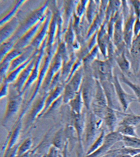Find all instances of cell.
Segmentation results:
<instances>
[{
	"instance_id": "3957f363",
	"label": "cell",
	"mask_w": 140,
	"mask_h": 157,
	"mask_svg": "<svg viewBox=\"0 0 140 157\" xmlns=\"http://www.w3.org/2000/svg\"><path fill=\"white\" fill-rule=\"evenodd\" d=\"M99 81L105 92L108 107L116 111L123 112L113 82L107 80Z\"/></svg>"
},
{
	"instance_id": "8992f818",
	"label": "cell",
	"mask_w": 140,
	"mask_h": 157,
	"mask_svg": "<svg viewBox=\"0 0 140 157\" xmlns=\"http://www.w3.org/2000/svg\"><path fill=\"white\" fill-rule=\"evenodd\" d=\"M97 68L99 73V81L107 80L113 82L114 75L113 72V66L109 59L106 60L97 61Z\"/></svg>"
},
{
	"instance_id": "52a82bcc",
	"label": "cell",
	"mask_w": 140,
	"mask_h": 157,
	"mask_svg": "<svg viewBox=\"0 0 140 157\" xmlns=\"http://www.w3.org/2000/svg\"><path fill=\"white\" fill-rule=\"evenodd\" d=\"M136 17L134 12L130 14V17L125 23L124 28V42L129 50L131 48L134 38V26Z\"/></svg>"
},
{
	"instance_id": "603a6c76",
	"label": "cell",
	"mask_w": 140,
	"mask_h": 157,
	"mask_svg": "<svg viewBox=\"0 0 140 157\" xmlns=\"http://www.w3.org/2000/svg\"><path fill=\"white\" fill-rule=\"evenodd\" d=\"M32 144V141L31 139L30 138L27 139L18 147L17 155L21 156L28 152L31 148Z\"/></svg>"
},
{
	"instance_id": "f1b7e54d",
	"label": "cell",
	"mask_w": 140,
	"mask_h": 157,
	"mask_svg": "<svg viewBox=\"0 0 140 157\" xmlns=\"http://www.w3.org/2000/svg\"><path fill=\"white\" fill-rule=\"evenodd\" d=\"M117 157H133V156H132L129 155H124L120 156H118Z\"/></svg>"
},
{
	"instance_id": "7402d4cb",
	"label": "cell",
	"mask_w": 140,
	"mask_h": 157,
	"mask_svg": "<svg viewBox=\"0 0 140 157\" xmlns=\"http://www.w3.org/2000/svg\"><path fill=\"white\" fill-rule=\"evenodd\" d=\"M130 51L134 57L140 58V34L134 39Z\"/></svg>"
},
{
	"instance_id": "ffe728a7",
	"label": "cell",
	"mask_w": 140,
	"mask_h": 157,
	"mask_svg": "<svg viewBox=\"0 0 140 157\" xmlns=\"http://www.w3.org/2000/svg\"><path fill=\"white\" fill-rule=\"evenodd\" d=\"M19 101L16 100L10 101L7 105L6 118H9L16 113L19 110Z\"/></svg>"
},
{
	"instance_id": "277c9868",
	"label": "cell",
	"mask_w": 140,
	"mask_h": 157,
	"mask_svg": "<svg viewBox=\"0 0 140 157\" xmlns=\"http://www.w3.org/2000/svg\"><path fill=\"white\" fill-rule=\"evenodd\" d=\"M93 112L96 115H100L104 113L108 107V102L105 92L100 81H96V92L92 104Z\"/></svg>"
},
{
	"instance_id": "ac0fdd59",
	"label": "cell",
	"mask_w": 140,
	"mask_h": 157,
	"mask_svg": "<svg viewBox=\"0 0 140 157\" xmlns=\"http://www.w3.org/2000/svg\"><path fill=\"white\" fill-rule=\"evenodd\" d=\"M106 135V134L105 129L103 128L100 136L97 138L93 145L90 147L89 149H88V152H87V155L92 154L102 145L104 143Z\"/></svg>"
},
{
	"instance_id": "5bb4252c",
	"label": "cell",
	"mask_w": 140,
	"mask_h": 157,
	"mask_svg": "<svg viewBox=\"0 0 140 157\" xmlns=\"http://www.w3.org/2000/svg\"><path fill=\"white\" fill-rule=\"evenodd\" d=\"M46 99V97H44L38 101L36 104L34 105L29 115V118L30 121H34L36 117L38 116L39 117L40 115L44 109Z\"/></svg>"
},
{
	"instance_id": "9a60e30c",
	"label": "cell",
	"mask_w": 140,
	"mask_h": 157,
	"mask_svg": "<svg viewBox=\"0 0 140 157\" xmlns=\"http://www.w3.org/2000/svg\"><path fill=\"white\" fill-rule=\"evenodd\" d=\"M61 89L60 88H58L56 89L53 93L49 96L46 99L45 101V107H44V109L42 111V112L39 116H41L46 113L47 110H48L49 108L52 105L53 103L56 100L59 98L60 94H61Z\"/></svg>"
},
{
	"instance_id": "cb8c5ba5",
	"label": "cell",
	"mask_w": 140,
	"mask_h": 157,
	"mask_svg": "<svg viewBox=\"0 0 140 157\" xmlns=\"http://www.w3.org/2000/svg\"><path fill=\"white\" fill-rule=\"evenodd\" d=\"M53 143L54 146L55 148H61L62 145V131H59L56 134L54 138Z\"/></svg>"
},
{
	"instance_id": "44dd1931",
	"label": "cell",
	"mask_w": 140,
	"mask_h": 157,
	"mask_svg": "<svg viewBox=\"0 0 140 157\" xmlns=\"http://www.w3.org/2000/svg\"><path fill=\"white\" fill-rule=\"evenodd\" d=\"M20 130L21 125L20 124H19L14 129L13 133L12 134L11 136H10V139L9 142L8 143V148H7V151H8L10 150L11 149L14 147V145L16 143L18 138H19V134H20Z\"/></svg>"
},
{
	"instance_id": "9c48e42d",
	"label": "cell",
	"mask_w": 140,
	"mask_h": 157,
	"mask_svg": "<svg viewBox=\"0 0 140 157\" xmlns=\"http://www.w3.org/2000/svg\"><path fill=\"white\" fill-rule=\"evenodd\" d=\"M125 22L122 13H120L114 25L113 42L115 47L118 48L124 41L123 33Z\"/></svg>"
},
{
	"instance_id": "2e32d148",
	"label": "cell",
	"mask_w": 140,
	"mask_h": 157,
	"mask_svg": "<svg viewBox=\"0 0 140 157\" xmlns=\"http://www.w3.org/2000/svg\"><path fill=\"white\" fill-rule=\"evenodd\" d=\"M122 142L125 147L132 148H140V137L123 136Z\"/></svg>"
},
{
	"instance_id": "30bf717a",
	"label": "cell",
	"mask_w": 140,
	"mask_h": 157,
	"mask_svg": "<svg viewBox=\"0 0 140 157\" xmlns=\"http://www.w3.org/2000/svg\"><path fill=\"white\" fill-rule=\"evenodd\" d=\"M115 60L122 74L129 75L130 74V63L126 57L125 50H118L115 52Z\"/></svg>"
},
{
	"instance_id": "484cf974",
	"label": "cell",
	"mask_w": 140,
	"mask_h": 157,
	"mask_svg": "<svg viewBox=\"0 0 140 157\" xmlns=\"http://www.w3.org/2000/svg\"><path fill=\"white\" fill-rule=\"evenodd\" d=\"M134 39L140 34V18H136L134 26Z\"/></svg>"
},
{
	"instance_id": "4316f807",
	"label": "cell",
	"mask_w": 140,
	"mask_h": 157,
	"mask_svg": "<svg viewBox=\"0 0 140 157\" xmlns=\"http://www.w3.org/2000/svg\"><path fill=\"white\" fill-rule=\"evenodd\" d=\"M62 98H59L56 101L54 102L52 105H51V106L49 108L48 110H47L46 112H49L50 111H52L53 110L57 109V108L60 105H61V103L62 101Z\"/></svg>"
},
{
	"instance_id": "8fae6325",
	"label": "cell",
	"mask_w": 140,
	"mask_h": 157,
	"mask_svg": "<svg viewBox=\"0 0 140 157\" xmlns=\"http://www.w3.org/2000/svg\"><path fill=\"white\" fill-rule=\"evenodd\" d=\"M131 125L137 128L140 127V115H137L132 113H126L122 120L119 122L118 126Z\"/></svg>"
},
{
	"instance_id": "d6986e66",
	"label": "cell",
	"mask_w": 140,
	"mask_h": 157,
	"mask_svg": "<svg viewBox=\"0 0 140 157\" xmlns=\"http://www.w3.org/2000/svg\"><path fill=\"white\" fill-rule=\"evenodd\" d=\"M136 128L131 125L119 126L117 131L123 136L140 137L136 133Z\"/></svg>"
},
{
	"instance_id": "6da1fadb",
	"label": "cell",
	"mask_w": 140,
	"mask_h": 157,
	"mask_svg": "<svg viewBox=\"0 0 140 157\" xmlns=\"http://www.w3.org/2000/svg\"><path fill=\"white\" fill-rule=\"evenodd\" d=\"M102 119L99 118L91 112L89 114L85 128V141L87 147H91L100 136L103 129Z\"/></svg>"
},
{
	"instance_id": "7c38bea8",
	"label": "cell",
	"mask_w": 140,
	"mask_h": 157,
	"mask_svg": "<svg viewBox=\"0 0 140 157\" xmlns=\"http://www.w3.org/2000/svg\"><path fill=\"white\" fill-rule=\"evenodd\" d=\"M75 126L77 129L80 142L82 141V135L85 129V115L84 113L79 115L75 114Z\"/></svg>"
},
{
	"instance_id": "ba28073f",
	"label": "cell",
	"mask_w": 140,
	"mask_h": 157,
	"mask_svg": "<svg viewBox=\"0 0 140 157\" xmlns=\"http://www.w3.org/2000/svg\"><path fill=\"white\" fill-rule=\"evenodd\" d=\"M120 113V112L116 111L109 107L107 108L103 120L109 132L115 131L116 128L118 126L120 122L118 117H121Z\"/></svg>"
},
{
	"instance_id": "83f0119b",
	"label": "cell",
	"mask_w": 140,
	"mask_h": 157,
	"mask_svg": "<svg viewBox=\"0 0 140 157\" xmlns=\"http://www.w3.org/2000/svg\"><path fill=\"white\" fill-rule=\"evenodd\" d=\"M56 148L55 147H51L50 151L44 157H55L56 156Z\"/></svg>"
},
{
	"instance_id": "5b68a950",
	"label": "cell",
	"mask_w": 140,
	"mask_h": 157,
	"mask_svg": "<svg viewBox=\"0 0 140 157\" xmlns=\"http://www.w3.org/2000/svg\"><path fill=\"white\" fill-rule=\"evenodd\" d=\"M113 83L120 104L122 106L123 112L126 113L129 105L133 102H138L136 96L126 93L120 84V80L117 75H114Z\"/></svg>"
},
{
	"instance_id": "e0dca14e",
	"label": "cell",
	"mask_w": 140,
	"mask_h": 157,
	"mask_svg": "<svg viewBox=\"0 0 140 157\" xmlns=\"http://www.w3.org/2000/svg\"><path fill=\"white\" fill-rule=\"evenodd\" d=\"M121 80L132 90L137 98L138 102L140 103V84L132 83L126 78L123 74H122Z\"/></svg>"
},
{
	"instance_id": "f546056e",
	"label": "cell",
	"mask_w": 140,
	"mask_h": 157,
	"mask_svg": "<svg viewBox=\"0 0 140 157\" xmlns=\"http://www.w3.org/2000/svg\"><path fill=\"white\" fill-rule=\"evenodd\" d=\"M133 157H140V153H138V154H136Z\"/></svg>"
},
{
	"instance_id": "7a4b0ae2",
	"label": "cell",
	"mask_w": 140,
	"mask_h": 157,
	"mask_svg": "<svg viewBox=\"0 0 140 157\" xmlns=\"http://www.w3.org/2000/svg\"><path fill=\"white\" fill-rule=\"evenodd\" d=\"M123 136L117 131L106 135L102 145L92 154L86 157H102L110 151L115 144L122 141Z\"/></svg>"
},
{
	"instance_id": "d4e9b609",
	"label": "cell",
	"mask_w": 140,
	"mask_h": 157,
	"mask_svg": "<svg viewBox=\"0 0 140 157\" xmlns=\"http://www.w3.org/2000/svg\"><path fill=\"white\" fill-rule=\"evenodd\" d=\"M133 7V12L136 18H140V1H130Z\"/></svg>"
},
{
	"instance_id": "4fadbf2b",
	"label": "cell",
	"mask_w": 140,
	"mask_h": 157,
	"mask_svg": "<svg viewBox=\"0 0 140 157\" xmlns=\"http://www.w3.org/2000/svg\"><path fill=\"white\" fill-rule=\"evenodd\" d=\"M69 103L74 114L79 115L82 113V109L84 103L81 92L78 93Z\"/></svg>"
}]
</instances>
